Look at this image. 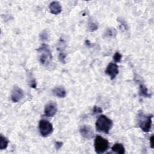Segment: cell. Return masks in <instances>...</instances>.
I'll return each instance as SVG.
<instances>
[{"instance_id": "1", "label": "cell", "mask_w": 154, "mask_h": 154, "mask_svg": "<svg viewBox=\"0 0 154 154\" xmlns=\"http://www.w3.org/2000/svg\"><path fill=\"white\" fill-rule=\"evenodd\" d=\"M96 129L99 132L108 134L112 127V120L105 115L100 116L95 123Z\"/></svg>"}, {"instance_id": "2", "label": "cell", "mask_w": 154, "mask_h": 154, "mask_svg": "<svg viewBox=\"0 0 154 154\" xmlns=\"http://www.w3.org/2000/svg\"><path fill=\"white\" fill-rule=\"evenodd\" d=\"M39 53V61L43 66H48L52 61V55L49 47L46 45H42L38 49Z\"/></svg>"}, {"instance_id": "3", "label": "cell", "mask_w": 154, "mask_h": 154, "mask_svg": "<svg viewBox=\"0 0 154 154\" xmlns=\"http://www.w3.org/2000/svg\"><path fill=\"white\" fill-rule=\"evenodd\" d=\"M94 147L95 152L97 153H103L109 147V142L106 139L102 137L97 135L94 138Z\"/></svg>"}, {"instance_id": "4", "label": "cell", "mask_w": 154, "mask_h": 154, "mask_svg": "<svg viewBox=\"0 0 154 154\" xmlns=\"http://www.w3.org/2000/svg\"><path fill=\"white\" fill-rule=\"evenodd\" d=\"M152 115L146 116L140 113L138 116V124L143 131L148 132L150 131L152 128Z\"/></svg>"}, {"instance_id": "5", "label": "cell", "mask_w": 154, "mask_h": 154, "mask_svg": "<svg viewBox=\"0 0 154 154\" xmlns=\"http://www.w3.org/2000/svg\"><path fill=\"white\" fill-rule=\"evenodd\" d=\"M39 131L41 135L43 137H46L51 135L53 132V126L49 122L46 120H41L38 125Z\"/></svg>"}, {"instance_id": "6", "label": "cell", "mask_w": 154, "mask_h": 154, "mask_svg": "<svg viewBox=\"0 0 154 154\" xmlns=\"http://www.w3.org/2000/svg\"><path fill=\"white\" fill-rule=\"evenodd\" d=\"M119 67L114 63H110L106 67L105 73L107 74L111 80H113L119 74Z\"/></svg>"}, {"instance_id": "7", "label": "cell", "mask_w": 154, "mask_h": 154, "mask_svg": "<svg viewBox=\"0 0 154 154\" xmlns=\"http://www.w3.org/2000/svg\"><path fill=\"white\" fill-rule=\"evenodd\" d=\"M24 96L23 91L18 87H14L11 91V99L13 102L16 103L20 100Z\"/></svg>"}, {"instance_id": "8", "label": "cell", "mask_w": 154, "mask_h": 154, "mask_svg": "<svg viewBox=\"0 0 154 154\" xmlns=\"http://www.w3.org/2000/svg\"><path fill=\"white\" fill-rule=\"evenodd\" d=\"M81 135L86 139H91L94 137V134L93 129L88 125H84L80 129Z\"/></svg>"}, {"instance_id": "9", "label": "cell", "mask_w": 154, "mask_h": 154, "mask_svg": "<svg viewBox=\"0 0 154 154\" xmlns=\"http://www.w3.org/2000/svg\"><path fill=\"white\" fill-rule=\"evenodd\" d=\"M57 112V105L54 102H50L45 108V114L48 117L54 116Z\"/></svg>"}, {"instance_id": "10", "label": "cell", "mask_w": 154, "mask_h": 154, "mask_svg": "<svg viewBox=\"0 0 154 154\" xmlns=\"http://www.w3.org/2000/svg\"><path fill=\"white\" fill-rule=\"evenodd\" d=\"M49 10L52 14L57 15L62 11V7L60 3L58 1H53L49 4Z\"/></svg>"}, {"instance_id": "11", "label": "cell", "mask_w": 154, "mask_h": 154, "mask_svg": "<svg viewBox=\"0 0 154 154\" xmlns=\"http://www.w3.org/2000/svg\"><path fill=\"white\" fill-rule=\"evenodd\" d=\"M53 94L58 97L63 98L66 96V91L62 87H57L52 90Z\"/></svg>"}, {"instance_id": "12", "label": "cell", "mask_w": 154, "mask_h": 154, "mask_svg": "<svg viewBox=\"0 0 154 154\" xmlns=\"http://www.w3.org/2000/svg\"><path fill=\"white\" fill-rule=\"evenodd\" d=\"M111 149L113 152L117 153L119 154H123L125 152V149L124 146H123L122 144H120V143L114 144L111 147Z\"/></svg>"}, {"instance_id": "13", "label": "cell", "mask_w": 154, "mask_h": 154, "mask_svg": "<svg viewBox=\"0 0 154 154\" xmlns=\"http://www.w3.org/2000/svg\"><path fill=\"white\" fill-rule=\"evenodd\" d=\"M140 94L143 97H149L151 96V94L148 93L147 88L144 84L140 85Z\"/></svg>"}, {"instance_id": "14", "label": "cell", "mask_w": 154, "mask_h": 154, "mask_svg": "<svg viewBox=\"0 0 154 154\" xmlns=\"http://www.w3.org/2000/svg\"><path fill=\"white\" fill-rule=\"evenodd\" d=\"M8 142L9 141L8 139L1 134L0 136V149L1 150L5 149L8 146Z\"/></svg>"}, {"instance_id": "15", "label": "cell", "mask_w": 154, "mask_h": 154, "mask_svg": "<svg viewBox=\"0 0 154 154\" xmlns=\"http://www.w3.org/2000/svg\"><path fill=\"white\" fill-rule=\"evenodd\" d=\"M32 77L33 76H32V74L30 73V75H29V76L28 77V78H29L28 84L31 87L35 88L36 87V82H35V79H34V78H32Z\"/></svg>"}, {"instance_id": "16", "label": "cell", "mask_w": 154, "mask_h": 154, "mask_svg": "<svg viewBox=\"0 0 154 154\" xmlns=\"http://www.w3.org/2000/svg\"><path fill=\"white\" fill-rule=\"evenodd\" d=\"M116 34V31L114 28H108L105 33V35L108 37H114Z\"/></svg>"}, {"instance_id": "17", "label": "cell", "mask_w": 154, "mask_h": 154, "mask_svg": "<svg viewBox=\"0 0 154 154\" xmlns=\"http://www.w3.org/2000/svg\"><path fill=\"white\" fill-rule=\"evenodd\" d=\"M97 28H98V25L96 23L93 22L88 23V29L90 31H94L97 30Z\"/></svg>"}, {"instance_id": "18", "label": "cell", "mask_w": 154, "mask_h": 154, "mask_svg": "<svg viewBox=\"0 0 154 154\" xmlns=\"http://www.w3.org/2000/svg\"><path fill=\"white\" fill-rule=\"evenodd\" d=\"M113 60L116 63H120L122 60V55L119 52H116L113 56Z\"/></svg>"}, {"instance_id": "19", "label": "cell", "mask_w": 154, "mask_h": 154, "mask_svg": "<svg viewBox=\"0 0 154 154\" xmlns=\"http://www.w3.org/2000/svg\"><path fill=\"white\" fill-rule=\"evenodd\" d=\"M66 54L64 52H60L59 54V55H58V58H59V60L61 62V63H65L66 61H65V58H66Z\"/></svg>"}, {"instance_id": "20", "label": "cell", "mask_w": 154, "mask_h": 154, "mask_svg": "<svg viewBox=\"0 0 154 154\" xmlns=\"http://www.w3.org/2000/svg\"><path fill=\"white\" fill-rule=\"evenodd\" d=\"M93 114H97L101 113L102 112V110L100 107H99L97 106H94L93 109Z\"/></svg>"}, {"instance_id": "21", "label": "cell", "mask_w": 154, "mask_h": 154, "mask_svg": "<svg viewBox=\"0 0 154 154\" xmlns=\"http://www.w3.org/2000/svg\"><path fill=\"white\" fill-rule=\"evenodd\" d=\"M63 143L62 142H60V141H56L55 143V148L56 149L58 150L59 149H60L62 146H63Z\"/></svg>"}, {"instance_id": "22", "label": "cell", "mask_w": 154, "mask_h": 154, "mask_svg": "<svg viewBox=\"0 0 154 154\" xmlns=\"http://www.w3.org/2000/svg\"><path fill=\"white\" fill-rule=\"evenodd\" d=\"M153 138H154V136L152 135L150 138V147L152 149L153 148Z\"/></svg>"}]
</instances>
